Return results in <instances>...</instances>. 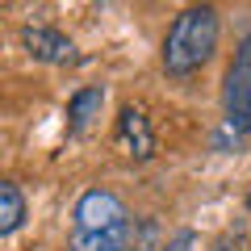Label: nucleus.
Here are the masks:
<instances>
[{"label":"nucleus","instance_id":"1","mask_svg":"<svg viewBox=\"0 0 251 251\" xmlns=\"http://www.w3.org/2000/svg\"><path fill=\"white\" fill-rule=\"evenodd\" d=\"M218 9L214 4H188L176 21H172L168 38H163V72L184 80V75L201 72L218 50Z\"/></svg>","mask_w":251,"mask_h":251},{"label":"nucleus","instance_id":"2","mask_svg":"<svg viewBox=\"0 0 251 251\" xmlns=\"http://www.w3.org/2000/svg\"><path fill=\"white\" fill-rule=\"evenodd\" d=\"M226 130L234 134V143H239L243 134H251V34L239 42V50H234V63L230 72H226Z\"/></svg>","mask_w":251,"mask_h":251},{"label":"nucleus","instance_id":"3","mask_svg":"<svg viewBox=\"0 0 251 251\" xmlns=\"http://www.w3.org/2000/svg\"><path fill=\"white\" fill-rule=\"evenodd\" d=\"M122 222H130V209L109 188H88L72 209V230H109V226H122Z\"/></svg>","mask_w":251,"mask_h":251},{"label":"nucleus","instance_id":"4","mask_svg":"<svg viewBox=\"0 0 251 251\" xmlns=\"http://www.w3.org/2000/svg\"><path fill=\"white\" fill-rule=\"evenodd\" d=\"M113 143L122 147L130 159H151L155 155V134H151V126H147L143 109H122V117H117V130H113Z\"/></svg>","mask_w":251,"mask_h":251},{"label":"nucleus","instance_id":"5","mask_svg":"<svg viewBox=\"0 0 251 251\" xmlns=\"http://www.w3.org/2000/svg\"><path fill=\"white\" fill-rule=\"evenodd\" d=\"M21 42H25V50L34 54V59H42V63H72L75 59V42L67 34H59V29H50V25H29L25 34H21Z\"/></svg>","mask_w":251,"mask_h":251},{"label":"nucleus","instance_id":"6","mask_svg":"<svg viewBox=\"0 0 251 251\" xmlns=\"http://www.w3.org/2000/svg\"><path fill=\"white\" fill-rule=\"evenodd\" d=\"M138 234H134V218L109 230H72V251H134Z\"/></svg>","mask_w":251,"mask_h":251},{"label":"nucleus","instance_id":"7","mask_svg":"<svg viewBox=\"0 0 251 251\" xmlns=\"http://www.w3.org/2000/svg\"><path fill=\"white\" fill-rule=\"evenodd\" d=\"M100 105H105L100 88H80L67 100V134H88V126L100 117Z\"/></svg>","mask_w":251,"mask_h":251},{"label":"nucleus","instance_id":"8","mask_svg":"<svg viewBox=\"0 0 251 251\" xmlns=\"http://www.w3.org/2000/svg\"><path fill=\"white\" fill-rule=\"evenodd\" d=\"M25 226V197L13 180H0V239Z\"/></svg>","mask_w":251,"mask_h":251},{"label":"nucleus","instance_id":"9","mask_svg":"<svg viewBox=\"0 0 251 251\" xmlns=\"http://www.w3.org/2000/svg\"><path fill=\"white\" fill-rule=\"evenodd\" d=\"M163 251H193V234H180L172 247H163Z\"/></svg>","mask_w":251,"mask_h":251}]
</instances>
